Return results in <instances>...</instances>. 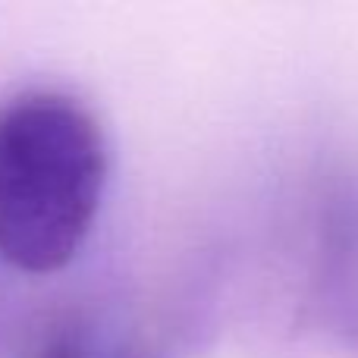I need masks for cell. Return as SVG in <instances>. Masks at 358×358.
<instances>
[{
  "mask_svg": "<svg viewBox=\"0 0 358 358\" xmlns=\"http://www.w3.org/2000/svg\"><path fill=\"white\" fill-rule=\"evenodd\" d=\"M107 138L88 107L29 92L0 107V258L54 273L79 255L107 189Z\"/></svg>",
  "mask_w": 358,
  "mask_h": 358,
  "instance_id": "obj_1",
  "label": "cell"
},
{
  "mask_svg": "<svg viewBox=\"0 0 358 358\" xmlns=\"http://www.w3.org/2000/svg\"><path fill=\"white\" fill-rule=\"evenodd\" d=\"M41 358H82V355H79V349H76L73 343H54V346H50Z\"/></svg>",
  "mask_w": 358,
  "mask_h": 358,
  "instance_id": "obj_2",
  "label": "cell"
}]
</instances>
